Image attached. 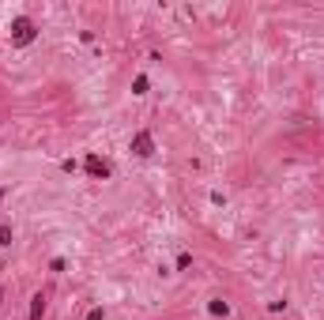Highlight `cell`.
Returning <instances> with one entry per match:
<instances>
[{"instance_id": "277c9868", "label": "cell", "mask_w": 324, "mask_h": 320, "mask_svg": "<svg viewBox=\"0 0 324 320\" xmlns=\"http://www.w3.org/2000/svg\"><path fill=\"white\" fill-rule=\"evenodd\" d=\"M42 313H45V294H34L31 298V320H42Z\"/></svg>"}, {"instance_id": "30bf717a", "label": "cell", "mask_w": 324, "mask_h": 320, "mask_svg": "<svg viewBox=\"0 0 324 320\" xmlns=\"http://www.w3.org/2000/svg\"><path fill=\"white\" fill-rule=\"evenodd\" d=\"M0 200H4V189H0Z\"/></svg>"}, {"instance_id": "8992f818", "label": "cell", "mask_w": 324, "mask_h": 320, "mask_svg": "<svg viewBox=\"0 0 324 320\" xmlns=\"http://www.w3.org/2000/svg\"><path fill=\"white\" fill-rule=\"evenodd\" d=\"M132 91H136V94H147V75H136V83H132Z\"/></svg>"}, {"instance_id": "7a4b0ae2", "label": "cell", "mask_w": 324, "mask_h": 320, "mask_svg": "<svg viewBox=\"0 0 324 320\" xmlns=\"http://www.w3.org/2000/svg\"><path fill=\"white\" fill-rule=\"evenodd\" d=\"M132 151H136L140 158L155 154V136H151V132H136V136H132Z\"/></svg>"}, {"instance_id": "5b68a950", "label": "cell", "mask_w": 324, "mask_h": 320, "mask_svg": "<svg viewBox=\"0 0 324 320\" xmlns=\"http://www.w3.org/2000/svg\"><path fill=\"white\" fill-rule=\"evenodd\" d=\"M207 313H211V316H226V313H230V305H226L223 298H215V302L207 305Z\"/></svg>"}, {"instance_id": "3957f363", "label": "cell", "mask_w": 324, "mask_h": 320, "mask_svg": "<svg viewBox=\"0 0 324 320\" xmlns=\"http://www.w3.org/2000/svg\"><path fill=\"white\" fill-rule=\"evenodd\" d=\"M83 166H87V173H91V177H98V181L110 177V162L98 158V154H87V162H83Z\"/></svg>"}, {"instance_id": "52a82bcc", "label": "cell", "mask_w": 324, "mask_h": 320, "mask_svg": "<svg viewBox=\"0 0 324 320\" xmlns=\"http://www.w3.org/2000/svg\"><path fill=\"white\" fill-rule=\"evenodd\" d=\"M12 245V226H0V249Z\"/></svg>"}, {"instance_id": "6da1fadb", "label": "cell", "mask_w": 324, "mask_h": 320, "mask_svg": "<svg viewBox=\"0 0 324 320\" xmlns=\"http://www.w3.org/2000/svg\"><path fill=\"white\" fill-rule=\"evenodd\" d=\"M34 38H38V26H34V19H26V15L12 19V42H15V45H31Z\"/></svg>"}, {"instance_id": "ba28073f", "label": "cell", "mask_w": 324, "mask_h": 320, "mask_svg": "<svg viewBox=\"0 0 324 320\" xmlns=\"http://www.w3.org/2000/svg\"><path fill=\"white\" fill-rule=\"evenodd\" d=\"M188 264H193V256H188V253H181V256H177V271H185Z\"/></svg>"}, {"instance_id": "9c48e42d", "label": "cell", "mask_w": 324, "mask_h": 320, "mask_svg": "<svg viewBox=\"0 0 324 320\" xmlns=\"http://www.w3.org/2000/svg\"><path fill=\"white\" fill-rule=\"evenodd\" d=\"M87 320H106V313H102V305H98V309H91V313H87Z\"/></svg>"}]
</instances>
